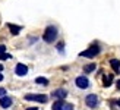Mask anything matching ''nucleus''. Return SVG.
Segmentation results:
<instances>
[{
	"label": "nucleus",
	"instance_id": "obj_7",
	"mask_svg": "<svg viewBox=\"0 0 120 110\" xmlns=\"http://www.w3.org/2000/svg\"><path fill=\"white\" fill-rule=\"evenodd\" d=\"M0 106H2L3 109H8V107H10L12 106V98L10 97H2V98H0Z\"/></svg>",
	"mask_w": 120,
	"mask_h": 110
},
{
	"label": "nucleus",
	"instance_id": "obj_15",
	"mask_svg": "<svg viewBox=\"0 0 120 110\" xmlns=\"http://www.w3.org/2000/svg\"><path fill=\"white\" fill-rule=\"evenodd\" d=\"M12 56H10V54H8V53H2V54H0V59H2V60H6V59H10Z\"/></svg>",
	"mask_w": 120,
	"mask_h": 110
},
{
	"label": "nucleus",
	"instance_id": "obj_19",
	"mask_svg": "<svg viewBox=\"0 0 120 110\" xmlns=\"http://www.w3.org/2000/svg\"><path fill=\"white\" fill-rule=\"evenodd\" d=\"M116 87H117V90H119V91H120V79H119V81H117V82H116Z\"/></svg>",
	"mask_w": 120,
	"mask_h": 110
},
{
	"label": "nucleus",
	"instance_id": "obj_16",
	"mask_svg": "<svg viewBox=\"0 0 120 110\" xmlns=\"http://www.w3.org/2000/svg\"><path fill=\"white\" fill-rule=\"evenodd\" d=\"M63 110H73V107H72L70 104H68V103H64V106H63Z\"/></svg>",
	"mask_w": 120,
	"mask_h": 110
},
{
	"label": "nucleus",
	"instance_id": "obj_10",
	"mask_svg": "<svg viewBox=\"0 0 120 110\" xmlns=\"http://www.w3.org/2000/svg\"><path fill=\"white\" fill-rule=\"evenodd\" d=\"M53 95H54V97H57V98H64V97L68 95V93H66V90H63V88H59V90H56L54 93H53Z\"/></svg>",
	"mask_w": 120,
	"mask_h": 110
},
{
	"label": "nucleus",
	"instance_id": "obj_22",
	"mask_svg": "<svg viewBox=\"0 0 120 110\" xmlns=\"http://www.w3.org/2000/svg\"><path fill=\"white\" fill-rule=\"evenodd\" d=\"M2 79H3V75H2V73H0V81H2Z\"/></svg>",
	"mask_w": 120,
	"mask_h": 110
},
{
	"label": "nucleus",
	"instance_id": "obj_6",
	"mask_svg": "<svg viewBox=\"0 0 120 110\" xmlns=\"http://www.w3.org/2000/svg\"><path fill=\"white\" fill-rule=\"evenodd\" d=\"M75 82H76V87H78V88H82V90H83V88H86L88 85H89L88 78H85V76H78Z\"/></svg>",
	"mask_w": 120,
	"mask_h": 110
},
{
	"label": "nucleus",
	"instance_id": "obj_9",
	"mask_svg": "<svg viewBox=\"0 0 120 110\" xmlns=\"http://www.w3.org/2000/svg\"><path fill=\"white\" fill-rule=\"evenodd\" d=\"M8 28L10 29V32L13 34V35H18V34H19V31L22 29L19 25H13V24H8Z\"/></svg>",
	"mask_w": 120,
	"mask_h": 110
},
{
	"label": "nucleus",
	"instance_id": "obj_12",
	"mask_svg": "<svg viewBox=\"0 0 120 110\" xmlns=\"http://www.w3.org/2000/svg\"><path fill=\"white\" fill-rule=\"evenodd\" d=\"M111 82H113V76H111V75H107V76H104V79H103V84H104V87H110V85H111Z\"/></svg>",
	"mask_w": 120,
	"mask_h": 110
},
{
	"label": "nucleus",
	"instance_id": "obj_1",
	"mask_svg": "<svg viewBox=\"0 0 120 110\" xmlns=\"http://www.w3.org/2000/svg\"><path fill=\"white\" fill-rule=\"evenodd\" d=\"M57 34H59L57 28H56V27H53V25H50V27H47V28H45L44 35H43V40H44L45 43H53V41L57 38Z\"/></svg>",
	"mask_w": 120,
	"mask_h": 110
},
{
	"label": "nucleus",
	"instance_id": "obj_17",
	"mask_svg": "<svg viewBox=\"0 0 120 110\" xmlns=\"http://www.w3.org/2000/svg\"><path fill=\"white\" fill-rule=\"evenodd\" d=\"M4 94H6V90L4 88H0V97H3Z\"/></svg>",
	"mask_w": 120,
	"mask_h": 110
},
{
	"label": "nucleus",
	"instance_id": "obj_3",
	"mask_svg": "<svg viewBox=\"0 0 120 110\" xmlns=\"http://www.w3.org/2000/svg\"><path fill=\"white\" fill-rule=\"evenodd\" d=\"M98 53H100V47H98V46H92V47H89L88 50H83V51L81 53V56H82V57H89V59H92V57L97 56Z\"/></svg>",
	"mask_w": 120,
	"mask_h": 110
},
{
	"label": "nucleus",
	"instance_id": "obj_13",
	"mask_svg": "<svg viewBox=\"0 0 120 110\" xmlns=\"http://www.w3.org/2000/svg\"><path fill=\"white\" fill-rule=\"evenodd\" d=\"M35 82H37V84H41V85H47V84H49V79H47V78H43V76H38V78H35Z\"/></svg>",
	"mask_w": 120,
	"mask_h": 110
},
{
	"label": "nucleus",
	"instance_id": "obj_14",
	"mask_svg": "<svg viewBox=\"0 0 120 110\" xmlns=\"http://www.w3.org/2000/svg\"><path fill=\"white\" fill-rule=\"evenodd\" d=\"M83 71H85L86 73L94 72V71H95V65H94V63H89V65H86V66H83Z\"/></svg>",
	"mask_w": 120,
	"mask_h": 110
},
{
	"label": "nucleus",
	"instance_id": "obj_20",
	"mask_svg": "<svg viewBox=\"0 0 120 110\" xmlns=\"http://www.w3.org/2000/svg\"><path fill=\"white\" fill-rule=\"evenodd\" d=\"M26 110H38V109H37V107H28Z\"/></svg>",
	"mask_w": 120,
	"mask_h": 110
},
{
	"label": "nucleus",
	"instance_id": "obj_4",
	"mask_svg": "<svg viewBox=\"0 0 120 110\" xmlns=\"http://www.w3.org/2000/svg\"><path fill=\"white\" fill-rule=\"evenodd\" d=\"M85 103H86V106H88V107L95 109V107L98 106V97L95 95V94H88V95H86V98H85Z\"/></svg>",
	"mask_w": 120,
	"mask_h": 110
},
{
	"label": "nucleus",
	"instance_id": "obj_21",
	"mask_svg": "<svg viewBox=\"0 0 120 110\" xmlns=\"http://www.w3.org/2000/svg\"><path fill=\"white\" fill-rule=\"evenodd\" d=\"M3 71V65H0V72H2Z\"/></svg>",
	"mask_w": 120,
	"mask_h": 110
},
{
	"label": "nucleus",
	"instance_id": "obj_11",
	"mask_svg": "<svg viewBox=\"0 0 120 110\" xmlns=\"http://www.w3.org/2000/svg\"><path fill=\"white\" fill-rule=\"evenodd\" d=\"M63 106H64L63 98H59L57 101H54V104H53V110H63Z\"/></svg>",
	"mask_w": 120,
	"mask_h": 110
},
{
	"label": "nucleus",
	"instance_id": "obj_8",
	"mask_svg": "<svg viewBox=\"0 0 120 110\" xmlns=\"http://www.w3.org/2000/svg\"><path fill=\"white\" fill-rule=\"evenodd\" d=\"M110 65H111V68H113V71L114 72H120V60H117V59H111L110 60Z\"/></svg>",
	"mask_w": 120,
	"mask_h": 110
},
{
	"label": "nucleus",
	"instance_id": "obj_2",
	"mask_svg": "<svg viewBox=\"0 0 120 110\" xmlns=\"http://www.w3.org/2000/svg\"><path fill=\"white\" fill-rule=\"evenodd\" d=\"M26 101H38V103H47V95L45 94H26L25 95Z\"/></svg>",
	"mask_w": 120,
	"mask_h": 110
},
{
	"label": "nucleus",
	"instance_id": "obj_5",
	"mask_svg": "<svg viewBox=\"0 0 120 110\" xmlns=\"http://www.w3.org/2000/svg\"><path fill=\"white\" fill-rule=\"evenodd\" d=\"M15 73H16L18 76H25L26 73H28L26 65H23V63H18V65H16V68H15Z\"/></svg>",
	"mask_w": 120,
	"mask_h": 110
},
{
	"label": "nucleus",
	"instance_id": "obj_18",
	"mask_svg": "<svg viewBox=\"0 0 120 110\" xmlns=\"http://www.w3.org/2000/svg\"><path fill=\"white\" fill-rule=\"evenodd\" d=\"M4 50H6V47H4V46H0V54L4 53Z\"/></svg>",
	"mask_w": 120,
	"mask_h": 110
},
{
	"label": "nucleus",
	"instance_id": "obj_23",
	"mask_svg": "<svg viewBox=\"0 0 120 110\" xmlns=\"http://www.w3.org/2000/svg\"><path fill=\"white\" fill-rule=\"evenodd\" d=\"M117 104H119V107H120V98H119V101H117Z\"/></svg>",
	"mask_w": 120,
	"mask_h": 110
}]
</instances>
